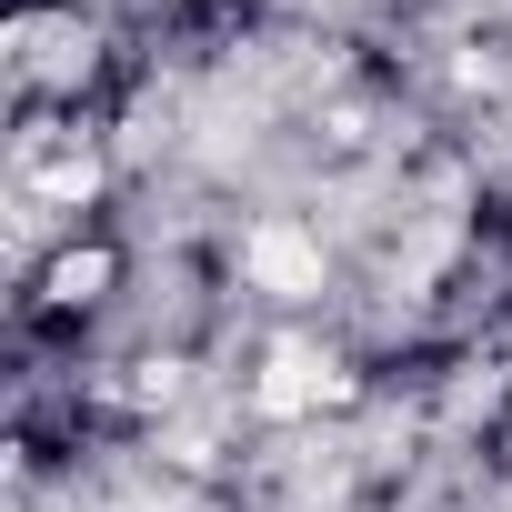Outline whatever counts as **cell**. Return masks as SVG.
<instances>
[{
    "label": "cell",
    "instance_id": "6da1fadb",
    "mask_svg": "<svg viewBox=\"0 0 512 512\" xmlns=\"http://www.w3.org/2000/svg\"><path fill=\"white\" fill-rule=\"evenodd\" d=\"M101 81H131V61L111 51V11H81V0H21L11 11L21 111H101Z\"/></svg>",
    "mask_w": 512,
    "mask_h": 512
}]
</instances>
